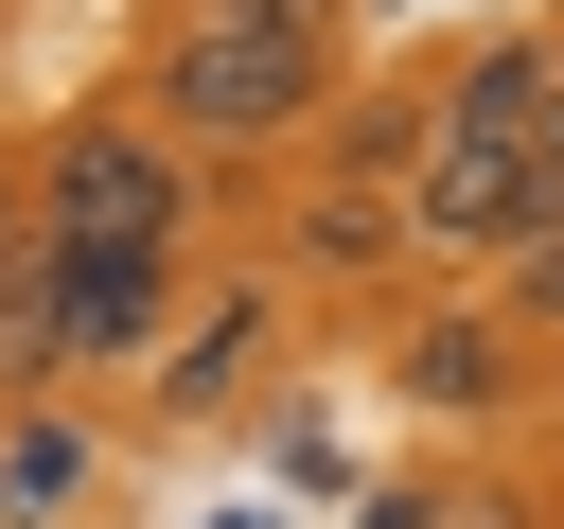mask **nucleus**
Returning <instances> with one entry per match:
<instances>
[{"label": "nucleus", "instance_id": "f257e3e1", "mask_svg": "<svg viewBox=\"0 0 564 529\" xmlns=\"http://www.w3.org/2000/svg\"><path fill=\"white\" fill-rule=\"evenodd\" d=\"M335 88H352V35H300V18H247V0H159L141 71H123V106L176 159H282V141L335 123Z\"/></svg>", "mask_w": 564, "mask_h": 529}, {"label": "nucleus", "instance_id": "f03ea898", "mask_svg": "<svg viewBox=\"0 0 564 529\" xmlns=\"http://www.w3.org/2000/svg\"><path fill=\"white\" fill-rule=\"evenodd\" d=\"M18 194H35V247H53V264H106V247H194L212 159H176V141L106 88V106H70V123L18 159Z\"/></svg>", "mask_w": 564, "mask_h": 529}, {"label": "nucleus", "instance_id": "7ed1b4c3", "mask_svg": "<svg viewBox=\"0 0 564 529\" xmlns=\"http://www.w3.org/2000/svg\"><path fill=\"white\" fill-rule=\"evenodd\" d=\"M529 212H546V194H529V141H458V123H441V141H423V176H405L423 264H511V247H529Z\"/></svg>", "mask_w": 564, "mask_h": 529}, {"label": "nucleus", "instance_id": "20e7f679", "mask_svg": "<svg viewBox=\"0 0 564 529\" xmlns=\"http://www.w3.org/2000/svg\"><path fill=\"white\" fill-rule=\"evenodd\" d=\"M282 264H300V282H405V264H423V229H405V194H388V176H300Z\"/></svg>", "mask_w": 564, "mask_h": 529}, {"label": "nucleus", "instance_id": "39448f33", "mask_svg": "<svg viewBox=\"0 0 564 529\" xmlns=\"http://www.w3.org/2000/svg\"><path fill=\"white\" fill-rule=\"evenodd\" d=\"M53 300H70V370H123V353H159V335H176V247L53 264Z\"/></svg>", "mask_w": 564, "mask_h": 529}, {"label": "nucleus", "instance_id": "423d86ee", "mask_svg": "<svg viewBox=\"0 0 564 529\" xmlns=\"http://www.w3.org/2000/svg\"><path fill=\"white\" fill-rule=\"evenodd\" d=\"M546 88H564V35H476V53L441 71V123H458V141H529Z\"/></svg>", "mask_w": 564, "mask_h": 529}, {"label": "nucleus", "instance_id": "0eeeda50", "mask_svg": "<svg viewBox=\"0 0 564 529\" xmlns=\"http://www.w3.org/2000/svg\"><path fill=\"white\" fill-rule=\"evenodd\" d=\"M423 141H441V88H335V123H317L300 159H317V176H388V194H405V176H423Z\"/></svg>", "mask_w": 564, "mask_h": 529}, {"label": "nucleus", "instance_id": "6e6552de", "mask_svg": "<svg viewBox=\"0 0 564 529\" xmlns=\"http://www.w3.org/2000/svg\"><path fill=\"white\" fill-rule=\"evenodd\" d=\"M70 388V300H53V247H0V406Z\"/></svg>", "mask_w": 564, "mask_h": 529}, {"label": "nucleus", "instance_id": "1a4fd4ad", "mask_svg": "<svg viewBox=\"0 0 564 529\" xmlns=\"http://www.w3.org/2000/svg\"><path fill=\"white\" fill-rule=\"evenodd\" d=\"M247 353H264V300H212V317H194V353L159 370V423H229V388H247Z\"/></svg>", "mask_w": 564, "mask_h": 529}, {"label": "nucleus", "instance_id": "9d476101", "mask_svg": "<svg viewBox=\"0 0 564 529\" xmlns=\"http://www.w3.org/2000/svg\"><path fill=\"white\" fill-rule=\"evenodd\" d=\"M405 388L423 406H511V317H423L405 335Z\"/></svg>", "mask_w": 564, "mask_h": 529}, {"label": "nucleus", "instance_id": "9b49d317", "mask_svg": "<svg viewBox=\"0 0 564 529\" xmlns=\"http://www.w3.org/2000/svg\"><path fill=\"white\" fill-rule=\"evenodd\" d=\"M494 317H511V335H564V212H546V229L494 264Z\"/></svg>", "mask_w": 564, "mask_h": 529}, {"label": "nucleus", "instance_id": "f8f14e48", "mask_svg": "<svg viewBox=\"0 0 564 529\" xmlns=\"http://www.w3.org/2000/svg\"><path fill=\"white\" fill-rule=\"evenodd\" d=\"M529 194L564 212V88H546V123H529ZM546 212H529V229H546Z\"/></svg>", "mask_w": 564, "mask_h": 529}, {"label": "nucleus", "instance_id": "ddd939ff", "mask_svg": "<svg viewBox=\"0 0 564 529\" xmlns=\"http://www.w3.org/2000/svg\"><path fill=\"white\" fill-rule=\"evenodd\" d=\"M247 18H300V35H352V0H247Z\"/></svg>", "mask_w": 564, "mask_h": 529}, {"label": "nucleus", "instance_id": "4468645a", "mask_svg": "<svg viewBox=\"0 0 564 529\" xmlns=\"http://www.w3.org/2000/svg\"><path fill=\"white\" fill-rule=\"evenodd\" d=\"M0 247H35V194H18V159H0Z\"/></svg>", "mask_w": 564, "mask_h": 529}]
</instances>
